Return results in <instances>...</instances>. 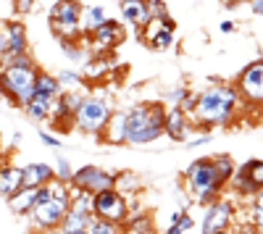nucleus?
I'll use <instances>...</instances> for the list:
<instances>
[{
  "mask_svg": "<svg viewBox=\"0 0 263 234\" xmlns=\"http://www.w3.org/2000/svg\"><path fill=\"white\" fill-rule=\"evenodd\" d=\"M227 187H232L237 195H242V198H253L255 192H258V184L242 171V168H234V174H232V179H229V184Z\"/></svg>",
  "mask_w": 263,
  "mask_h": 234,
  "instance_id": "24",
  "label": "nucleus"
},
{
  "mask_svg": "<svg viewBox=\"0 0 263 234\" xmlns=\"http://www.w3.org/2000/svg\"><path fill=\"white\" fill-rule=\"evenodd\" d=\"M121 226H116V224H111V221H105V219H100V216H90V221H87V226H84V234H116Z\"/></svg>",
  "mask_w": 263,
  "mask_h": 234,
  "instance_id": "30",
  "label": "nucleus"
},
{
  "mask_svg": "<svg viewBox=\"0 0 263 234\" xmlns=\"http://www.w3.org/2000/svg\"><path fill=\"white\" fill-rule=\"evenodd\" d=\"M34 3H37V0H13V11H16L18 16H24V13H32Z\"/></svg>",
  "mask_w": 263,
  "mask_h": 234,
  "instance_id": "38",
  "label": "nucleus"
},
{
  "mask_svg": "<svg viewBox=\"0 0 263 234\" xmlns=\"http://www.w3.org/2000/svg\"><path fill=\"white\" fill-rule=\"evenodd\" d=\"M0 55H3V40H0Z\"/></svg>",
  "mask_w": 263,
  "mask_h": 234,
  "instance_id": "47",
  "label": "nucleus"
},
{
  "mask_svg": "<svg viewBox=\"0 0 263 234\" xmlns=\"http://www.w3.org/2000/svg\"><path fill=\"white\" fill-rule=\"evenodd\" d=\"M18 145H21V134L16 132V134L11 137V147H18Z\"/></svg>",
  "mask_w": 263,
  "mask_h": 234,
  "instance_id": "45",
  "label": "nucleus"
},
{
  "mask_svg": "<svg viewBox=\"0 0 263 234\" xmlns=\"http://www.w3.org/2000/svg\"><path fill=\"white\" fill-rule=\"evenodd\" d=\"M71 174H74L71 163L66 161L63 155H58V158H55V179H61V182H71Z\"/></svg>",
  "mask_w": 263,
  "mask_h": 234,
  "instance_id": "34",
  "label": "nucleus"
},
{
  "mask_svg": "<svg viewBox=\"0 0 263 234\" xmlns=\"http://www.w3.org/2000/svg\"><path fill=\"white\" fill-rule=\"evenodd\" d=\"M90 216H92V213H87V210H79V208H71V205H69L66 216H63L61 224H58V231H63V234H84V226H87V221H90Z\"/></svg>",
  "mask_w": 263,
  "mask_h": 234,
  "instance_id": "19",
  "label": "nucleus"
},
{
  "mask_svg": "<svg viewBox=\"0 0 263 234\" xmlns=\"http://www.w3.org/2000/svg\"><path fill=\"white\" fill-rule=\"evenodd\" d=\"M71 187L87 189V192H100V189H108L116 184V174L114 171H105L100 166H82L71 174Z\"/></svg>",
  "mask_w": 263,
  "mask_h": 234,
  "instance_id": "9",
  "label": "nucleus"
},
{
  "mask_svg": "<svg viewBox=\"0 0 263 234\" xmlns=\"http://www.w3.org/2000/svg\"><path fill=\"white\" fill-rule=\"evenodd\" d=\"M108 16H105V8L103 6H82V13H79V27H82V40L90 37L92 29L98 24H103Z\"/></svg>",
  "mask_w": 263,
  "mask_h": 234,
  "instance_id": "21",
  "label": "nucleus"
},
{
  "mask_svg": "<svg viewBox=\"0 0 263 234\" xmlns=\"http://www.w3.org/2000/svg\"><path fill=\"white\" fill-rule=\"evenodd\" d=\"M100 140L105 145H126V111L111 113V119L100 132Z\"/></svg>",
  "mask_w": 263,
  "mask_h": 234,
  "instance_id": "15",
  "label": "nucleus"
},
{
  "mask_svg": "<svg viewBox=\"0 0 263 234\" xmlns=\"http://www.w3.org/2000/svg\"><path fill=\"white\" fill-rule=\"evenodd\" d=\"M218 29H221V34H232L237 27H234V21H221V24H218Z\"/></svg>",
  "mask_w": 263,
  "mask_h": 234,
  "instance_id": "43",
  "label": "nucleus"
},
{
  "mask_svg": "<svg viewBox=\"0 0 263 234\" xmlns=\"http://www.w3.org/2000/svg\"><path fill=\"white\" fill-rule=\"evenodd\" d=\"M124 37H126V29H124L121 21H116V18H105L103 24H98V27L92 29V34H90V37H84V40L90 42V48L114 50V48H119L121 42H124Z\"/></svg>",
  "mask_w": 263,
  "mask_h": 234,
  "instance_id": "10",
  "label": "nucleus"
},
{
  "mask_svg": "<svg viewBox=\"0 0 263 234\" xmlns=\"http://www.w3.org/2000/svg\"><path fill=\"white\" fill-rule=\"evenodd\" d=\"M140 40L145 42L150 50L161 53V50H168V48L174 45V29H168V27L163 24V18L150 16V21L140 29Z\"/></svg>",
  "mask_w": 263,
  "mask_h": 234,
  "instance_id": "13",
  "label": "nucleus"
},
{
  "mask_svg": "<svg viewBox=\"0 0 263 234\" xmlns=\"http://www.w3.org/2000/svg\"><path fill=\"white\" fill-rule=\"evenodd\" d=\"M111 113H114V108H111L108 100H103L98 95H84L82 103H79V108L74 111V126L79 132H84V134L100 137L103 126L108 124Z\"/></svg>",
  "mask_w": 263,
  "mask_h": 234,
  "instance_id": "5",
  "label": "nucleus"
},
{
  "mask_svg": "<svg viewBox=\"0 0 263 234\" xmlns=\"http://www.w3.org/2000/svg\"><path fill=\"white\" fill-rule=\"evenodd\" d=\"M6 200H8L13 213L27 216L29 210L34 208V203H37V187H21V189H16V192L11 198H6Z\"/></svg>",
  "mask_w": 263,
  "mask_h": 234,
  "instance_id": "18",
  "label": "nucleus"
},
{
  "mask_svg": "<svg viewBox=\"0 0 263 234\" xmlns=\"http://www.w3.org/2000/svg\"><path fill=\"white\" fill-rule=\"evenodd\" d=\"M184 187L192 198V203L197 205H208L216 198H221L224 184L218 182L216 168H213V158H197L187 166L184 171Z\"/></svg>",
  "mask_w": 263,
  "mask_h": 234,
  "instance_id": "4",
  "label": "nucleus"
},
{
  "mask_svg": "<svg viewBox=\"0 0 263 234\" xmlns=\"http://www.w3.org/2000/svg\"><path fill=\"white\" fill-rule=\"evenodd\" d=\"M0 98H3V82H0Z\"/></svg>",
  "mask_w": 263,
  "mask_h": 234,
  "instance_id": "46",
  "label": "nucleus"
},
{
  "mask_svg": "<svg viewBox=\"0 0 263 234\" xmlns=\"http://www.w3.org/2000/svg\"><path fill=\"white\" fill-rule=\"evenodd\" d=\"M92 213L111 221L116 226H124V221L129 219V203L126 195L119 192L116 187L100 189V192H92Z\"/></svg>",
  "mask_w": 263,
  "mask_h": 234,
  "instance_id": "6",
  "label": "nucleus"
},
{
  "mask_svg": "<svg viewBox=\"0 0 263 234\" xmlns=\"http://www.w3.org/2000/svg\"><path fill=\"white\" fill-rule=\"evenodd\" d=\"M239 168H242V171H245L258 187H263V158H260V161H248V163H242Z\"/></svg>",
  "mask_w": 263,
  "mask_h": 234,
  "instance_id": "33",
  "label": "nucleus"
},
{
  "mask_svg": "<svg viewBox=\"0 0 263 234\" xmlns=\"http://www.w3.org/2000/svg\"><path fill=\"white\" fill-rule=\"evenodd\" d=\"M21 168L13 166V163H0V195L3 198H11L16 189H21Z\"/></svg>",
  "mask_w": 263,
  "mask_h": 234,
  "instance_id": "17",
  "label": "nucleus"
},
{
  "mask_svg": "<svg viewBox=\"0 0 263 234\" xmlns=\"http://www.w3.org/2000/svg\"><path fill=\"white\" fill-rule=\"evenodd\" d=\"M3 161H6V158H3V155H0V163H3Z\"/></svg>",
  "mask_w": 263,
  "mask_h": 234,
  "instance_id": "49",
  "label": "nucleus"
},
{
  "mask_svg": "<svg viewBox=\"0 0 263 234\" xmlns=\"http://www.w3.org/2000/svg\"><path fill=\"white\" fill-rule=\"evenodd\" d=\"M195 229V219L187 213V210H182V213H179V219L177 221H171L168 224V234H187V231H192Z\"/></svg>",
  "mask_w": 263,
  "mask_h": 234,
  "instance_id": "32",
  "label": "nucleus"
},
{
  "mask_svg": "<svg viewBox=\"0 0 263 234\" xmlns=\"http://www.w3.org/2000/svg\"><path fill=\"white\" fill-rule=\"evenodd\" d=\"M239 90L237 84H213V87L197 92V103L190 111V119L195 126L203 129H216V126H229L234 121V111L239 105Z\"/></svg>",
  "mask_w": 263,
  "mask_h": 234,
  "instance_id": "1",
  "label": "nucleus"
},
{
  "mask_svg": "<svg viewBox=\"0 0 263 234\" xmlns=\"http://www.w3.org/2000/svg\"><path fill=\"white\" fill-rule=\"evenodd\" d=\"M163 113L161 103H137L126 111V145H150L163 134Z\"/></svg>",
  "mask_w": 263,
  "mask_h": 234,
  "instance_id": "3",
  "label": "nucleus"
},
{
  "mask_svg": "<svg viewBox=\"0 0 263 234\" xmlns=\"http://www.w3.org/2000/svg\"><path fill=\"white\" fill-rule=\"evenodd\" d=\"M50 32L58 42L66 40H82V27L79 21H50Z\"/></svg>",
  "mask_w": 263,
  "mask_h": 234,
  "instance_id": "25",
  "label": "nucleus"
},
{
  "mask_svg": "<svg viewBox=\"0 0 263 234\" xmlns=\"http://www.w3.org/2000/svg\"><path fill=\"white\" fill-rule=\"evenodd\" d=\"M195 103H197V92H190V90H187V95H184V98H182V103H179V108L190 113V111L195 108Z\"/></svg>",
  "mask_w": 263,
  "mask_h": 234,
  "instance_id": "39",
  "label": "nucleus"
},
{
  "mask_svg": "<svg viewBox=\"0 0 263 234\" xmlns=\"http://www.w3.org/2000/svg\"><path fill=\"white\" fill-rule=\"evenodd\" d=\"M0 40H3V55H18V53H29V37H27V27L21 21H6L0 24Z\"/></svg>",
  "mask_w": 263,
  "mask_h": 234,
  "instance_id": "12",
  "label": "nucleus"
},
{
  "mask_svg": "<svg viewBox=\"0 0 263 234\" xmlns=\"http://www.w3.org/2000/svg\"><path fill=\"white\" fill-rule=\"evenodd\" d=\"M55 76H58V82H61L63 90H82L84 82H87V79L82 76V71H74V69H63V71H58Z\"/></svg>",
  "mask_w": 263,
  "mask_h": 234,
  "instance_id": "29",
  "label": "nucleus"
},
{
  "mask_svg": "<svg viewBox=\"0 0 263 234\" xmlns=\"http://www.w3.org/2000/svg\"><path fill=\"white\" fill-rule=\"evenodd\" d=\"M248 221L253 224V229H255V231H263V208L250 205V210H248Z\"/></svg>",
  "mask_w": 263,
  "mask_h": 234,
  "instance_id": "35",
  "label": "nucleus"
},
{
  "mask_svg": "<svg viewBox=\"0 0 263 234\" xmlns=\"http://www.w3.org/2000/svg\"><path fill=\"white\" fill-rule=\"evenodd\" d=\"M24 111L29 116V121L42 124V121H50L53 113V98H42V95H32V100L24 105Z\"/></svg>",
  "mask_w": 263,
  "mask_h": 234,
  "instance_id": "20",
  "label": "nucleus"
},
{
  "mask_svg": "<svg viewBox=\"0 0 263 234\" xmlns=\"http://www.w3.org/2000/svg\"><path fill=\"white\" fill-rule=\"evenodd\" d=\"M184 95H187V87H177V90H171V92H168V100H171L174 105H179Z\"/></svg>",
  "mask_w": 263,
  "mask_h": 234,
  "instance_id": "40",
  "label": "nucleus"
},
{
  "mask_svg": "<svg viewBox=\"0 0 263 234\" xmlns=\"http://www.w3.org/2000/svg\"><path fill=\"white\" fill-rule=\"evenodd\" d=\"M213 168H216L218 182H221V184L227 187V184H229V179H232V174H234V168H237V163L232 161V155L221 153V155H216V158H213Z\"/></svg>",
  "mask_w": 263,
  "mask_h": 234,
  "instance_id": "27",
  "label": "nucleus"
},
{
  "mask_svg": "<svg viewBox=\"0 0 263 234\" xmlns=\"http://www.w3.org/2000/svg\"><path fill=\"white\" fill-rule=\"evenodd\" d=\"M253 205H258V208H263V187H258V192L253 195Z\"/></svg>",
  "mask_w": 263,
  "mask_h": 234,
  "instance_id": "44",
  "label": "nucleus"
},
{
  "mask_svg": "<svg viewBox=\"0 0 263 234\" xmlns=\"http://www.w3.org/2000/svg\"><path fill=\"white\" fill-rule=\"evenodd\" d=\"M147 11H150V16H156V18L168 16V8H166L163 0H147Z\"/></svg>",
  "mask_w": 263,
  "mask_h": 234,
  "instance_id": "36",
  "label": "nucleus"
},
{
  "mask_svg": "<svg viewBox=\"0 0 263 234\" xmlns=\"http://www.w3.org/2000/svg\"><path fill=\"white\" fill-rule=\"evenodd\" d=\"M239 98L250 105H263V58L248 63L237 79Z\"/></svg>",
  "mask_w": 263,
  "mask_h": 234,
  "instance_id": "8",
  "label": "nucleus"
},
{
  "mask_svg": "<svg viewBox=\"0 0 263 234\" xmlns=\"http://www.w3.org/2000/svg\"><path fill=\"white\" fill-rule=\"evenodd\" d=\"M37 63L29 53H18V55H8L0 58V82H3V98L24 108L34 95V76H37Z\"/></svg>",
  "mask_w": 263,
  "mask_h": 234,
  "instance_id": "2",
  "label": "nucleus"
},
{
  "mask_svg": "<svg viewBox=\"0 0 263 234\" xmlns=\"http://www.w3.org/2000/svg\"><path fill=\"white\" fill-rule=\"evenodd\" d=\"M61 82H58V76H53L50 71H37V76H34V95H42V98H58L61 95Z\"/></svg>",
  "mask_w": 263,
  "mask_h": 234,
  "instance_id": "23",
  "label": "nucleus"
},
{
  "mask_svg": "<svg viewBox=\"0 0 263 234\" xmlns=\"http://www.w3.org/2000/svg\"><path fill=\"white\" fill-rule=\"evenodd\" d=\"M119 8H121V18L132 29H142L150 21L147 0H119Z\"/></svg>",
  "mask_w": 263,
  "mask_h": 234,
  "instance_id": "14",
  "label": "nucleus"
},
{
  "mask_svg": "<svg viewBox=\"0 0 263 234\" xmlns=\"http://www.w3.org/2000/svg\"><path fill=\"white\" fill-rule=\"evenodd\" d=\"M211 140H213V137L205 132V134H200V137H192V140H187V145H190V147H197V145H208Z\"/></svg>",
  "mask_w": 263,
  "mask_h": 234,
  "instance_id": "41",
  "label": "nucleus"
},
{
  "mask_svg": "<svg viewBox=\"0 0 263 234\" xmlns=\"http://www.w3.org/2000/svg\"><path fill=\"white\" fill-rule=\"evenodd\" d=\"M119 192L124 195H137V189L142 187L140 177L137 174H132V171H124V174H116V184H114Z\"/></svg>",
  "mask_w": 263,
  "mask_h": 234,
  "instance_id": "28",
  "label": "nucleus"
},
{
  "mask_svg": "<svg viewBox=\"0 0 263 234\" xmlns=\"http://www.w3.org/2000/svg\"><path fill=\"white\" fill-rule=\"evenodd\" d=\"M82 3L79 0H55L50 6V21H79Z\"/></svg>",
  "mask_w": 263,
  "mask_h": 234,
  "instance_id": "22",
  "label": "nucleus"
},
{
  "mask_svg": "<svg viewBox=\"0 0 263 234\" xmlns=\"http://www.w3.org/2000/svg\"><path fill=\"white\" fill-rule=\"evenodd\" d=\"M61 48H63V55L69 58V61H74V63H79V61H84V58H90V55L84 53V48H82L79 40H66V42H61Z\"/></svg>",
  "mask_w": 263,
  "mask_h": 234,
  "instance_id": "31",
  "label": "nucleus"
},
{
  "mask_svg": "<svg viewBox=\"0 0 263 234\" xmlns=\"http://www.w3.org/2000/svg\"><path fill=\"white\" fill-rule=\"evenodd\" d=\"M195 129V124L190 119L187 111H182L179 105H171V108H166L163 113V134L174 142H187L190 134Z\"/></svg>",
  "mask_w": 263,
  "mask_h": 234,
  "instance_id": "11",
  "label": "nucleus"
},
{
  "mask_svg": "<svg viewBox=\"0 0 263 234\" xmlns=\"http://www.w3.org/2000/svg\"><path fill=\"white\" fill-rule=\"evenodd\" d=\"M37 137H40V142H42V145H48V147H53V150H58V147H61V140H58L55 134L45 132V129H42V132H37Z\"/></svg>",
  "mask_w": 263,
  "mask_h": 234,
  "instance_id": "37",
  "label": "nucleus"
},
{
  "mask_svg": "<svg viewBox=\"0 0 263 234\" xmlns=\"http://www.w3.org/2000/svg\"><path fill=\"white\" fill-rule=\"evenodd\" d=\"M121 229H126V231H132V234H150L153 231V221H150V216L147 213H142V210H135V213H129V219L124 221V226Z\"/></svg>",
  "mask_w": 263,
  "mask_h": 234,
  "instance_id": "26",
  "label": "nucleus"
},
{
  "mask_svg": "<svg viewBox=\"0 0 263 234\" xmlns=\"http://www.w3.org/2000/svg\"><path fill=\"white\" fill-rule=\"evenodd\" d=\"M232 224H234V203L227 198H216L213 203L205 205L200 231L203 234H221V231H229Z\"/></svg>",
  "mask_w": 263,
  "mask_h": 234,
  "instance_id": "7",
  "label": "nucleus"
},
{
  "mask_svg": "<svg viewBox=\"0 0 263 234\" xmlns=\"http://www.w3.org/2000/svg\"><path fill=\"white\" fill-rule=\"evenodd\" d=\"M0 145H3V134H0Z\"/></svg>",
  "mask_w": 263,
  "mask_h": 234,
  "instance_id": "48",
  "label": "nucleus"
},
{
  "mask_svg": "<svg viewBox=\"0 0 263 234\" xmlns=\"http://www.w3.org/2000/svg\"><path fill=\"white\" fill-rule=\"evenodd\" d=\"M55 179V168L50 163H27L21 168V184L24 187H42Z\"/></svg>",
  "mask_w": 263,
  "mask_h": 234,
  "instance_id": "16",
  "label": "nucleus"
},
{
  "mask_svg": "<svg viewBox=\"0 0 263 234\" xmlns=\"http://www.w3.org/2000/svg\"><path fill=\"white\" fill-rule=\"evenodd\" d=\"M250 11H253V16L263 18V0H250Z\"/></svg>",
  "mask_w": 263,
  "mask_h": 234,
  "instance_id": "42",
  "label": "nucleus"
}]
</instances>
